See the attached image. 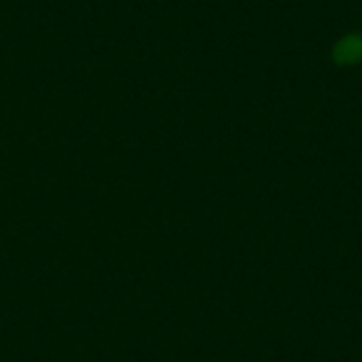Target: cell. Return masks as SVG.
I'll use <instances>...</instances> for the list:
<instances>
[{
	"label": "cell",
	"mask_w": 362,
	"mask_h": 362,
	"mask_svg": "<svg viewBox=\"0 0 362 362\" xmlns=\"http://www.w3.org/2000/svg\"><path fill=\"white\" fill-rule=\"evenodd\" d=\"M337 65H357L362 60V35H347L335 45L332 52Z\"/></svg>",
	"instance_id": "6da1fadb"
}]
</instances>
